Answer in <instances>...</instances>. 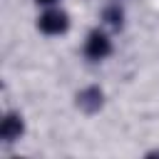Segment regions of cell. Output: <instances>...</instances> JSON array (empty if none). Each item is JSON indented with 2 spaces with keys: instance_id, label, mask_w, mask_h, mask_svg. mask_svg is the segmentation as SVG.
<instances>
[{
  "instance_id": "obj_4",
  "label": "cell",
  "mask_w": 159,
  "mask_h": 159,
  "mask_svg": "<svg viewBox=\"0 0 159 159\" xmlns=\"http://www.w3.org/2000/svg\"><path fill=\"white\" fill-rule=\"evenodd\" d=\"M37 2H55V0H37Z\"/></svg>"
},
{
  "instance_id": "obj_3",
  "label": "cell",
  "mask_w": 159,
  "mask_h": 159,
  "mask_svg": "<svg viewBox=\"0 0 159 159\" xmlns=\"http://www.w3.org/2000/svg\"><path fill=\"white\" fill-rule=\"evenodd\" d=\"M20 132H22V122L15 114L2 119V139H15V137H20Z\"/></svg>"
},
{
  "instance_id": "obj_1",
  "label": "cell",
  "mask_w": 159,
  "mask_h": 159,
  "mask_svg": "<svg viewBox=\"0 0 159 159\" xmlns=\"http://www.w3.org/2000/svg\"><path fill=\"white\" fill-rule=\"evenodd\" d=\"M67 27V15L60 12V10H52V12H45L40 17V30L47 32V35H57Z\"/></svg>"
},
{
  "instance_id": "obj_2",
  "label": "cell",
  "mask_w": 159,
  "mask_h": 159,
  "mask_svg": "<svg viewBox=\"0 0 159 159\" xmlns=\"http://www.w3.org/2000/svg\"><path fill=\"white\" fill-rule=\"evenodd\" d=\"M87 55H89V57H94V60H99V57L109 55V40H107L104 35L94 32V35L89 37V42H87Z\"/></svg>"
}]
</instances>
